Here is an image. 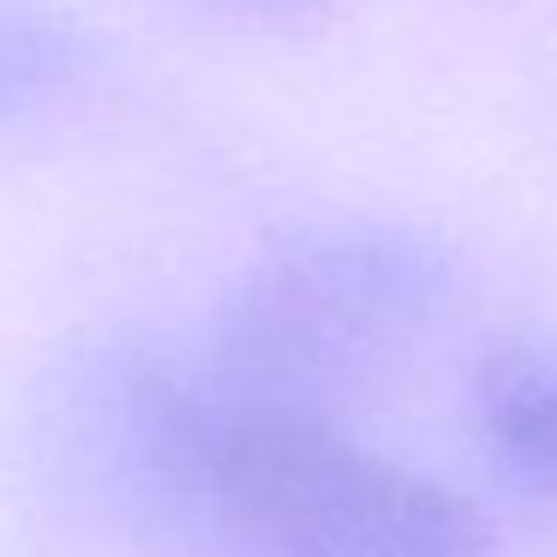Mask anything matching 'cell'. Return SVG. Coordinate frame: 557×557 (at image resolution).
Returning <instances> with one entry per match:
<instances>
[{
	"instance_id": "5b68a950",
	"label": "cell",
	"mask_w": 557,
	"mask_h": 557,
	"mask_svg": "<svg viewBox=\"0 0 557 557\" xmlns=\"http://www.w3.org/2000/svg\"><path fill=\"white\" fill-rule=\"evenodd\" d=\"M228 7H288V0H228Z\"/></svg>"
},
{
	"instance_id": "3957f363",
	"label": "cell",
	"mask_w": 557,
	"mask_h": 557,
	"mask_svg": "<svg viewBox=\"0 0 557 557\" xmlns=\"http://www.w3.org/2000/svg\"><path fill=\"white\" fill-rule=\"evenodd\" d=\"M473 432L533 504H557V336H497L473 366Z\"/></svg>"
},
{
	"instance_id": "6da1fadb",
	"label": "cell",
	"mask_w": 557,
	"mask_h": 557,
	"mask_svg": "<svg viewBox=\"0 0 557 557\" xmlns=\"http://www.w3.org/2000/svg\"><path fill=\"white\" fill-rule=\"evenodd\" d=\"M37 468L150 557H492L461 492L348 437L210 389L133 336L78 342L30 413Z\"/></svg>"
},
{
	"instance_id": "7a4b0ae2",
	"label": "cell",
	"mask_w": 557,
	"mask_h": 557,
	"mask_svg": "<svg viewBox=\"0 0 557 557\" xmlns=\"http://www.w3.org/2000/svg\"><path fill=\"white\" fill-rule=\"evenodd\" d=\"M456 306V258L413 222H318L222 294L193 354L210 389L270 413L348 420Z\"/></svg>"
},
{
	"instance_id": "277c9868",
	"label": "cell",
	"mask_w": 557,
	"mask_h": 557,
	"mask_svg": "<svg viewBox=\"0 0 557 557\" xmlns=\"http://www.w3.org/2000/svg\"><path fill=\"white\" fill-rule=\"evenodd\" d=\"M97 42L49 0H0V133L73 109L97 85Z\"/></svg>"
}]
</instances>
